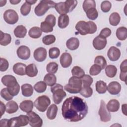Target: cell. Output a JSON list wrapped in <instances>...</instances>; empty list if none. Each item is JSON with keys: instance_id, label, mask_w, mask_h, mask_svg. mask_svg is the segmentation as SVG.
<instances>
[{"instance_id": "cell-1", "label": "cell", "mask_w": 127, "mask_h": 127, "mask_svg": "<svg viewBox=\"0 0 127 127\" xmlns=\"http://www.w3.org/2000/svg\"><path fill=\"white\" fill-rule=\"evenodd\" d=\"M88 113V106L85 101L77 96L66 99L62 107V114L67 121L76 122L82 120Z\"/></svg>"}, {"instance_id": "cell-2", "label": "cell", "mask_w": 127, "mask_h": 127, "mask_svg": "<svg viewBox=\"0 0 127 127\" xmlns=\"http://www.w3.org/2000/svg\"><path fill=\"white\" fill-rule=\"evenodd\" d=\"M82 87V82L80 78L72 76L69 80L68 83L66 84L64 89L70 93L75 94L79 93Z\"/></svg>"}, {"instance_id": "cell-3", "label": "cell", "mask_w": 127, "mask_h": 127, "mask_svg": "<svg viewBox=\"0 0 127 127\" xmlns=\"http://www.w3.org/2000/svg\"><path fill=\"white\" fill-rule=\"evenodd\" d=\"M51 92L53 93V99L56 104H59L66 96V93L64 91L63 86L59 84H55L51 86Z\"/></svg>"}, {"instance_id": "cell-4", "label": "cell", "mask_w": 127, "mask_h": 127, "mask_svg": "<svg viewBox=\"0 0 127 127\" xmlns=\"http://www.w3.org/2000/svg\"><path fill=\"white\" fill-rule=\"evenodd\" d=\"M55 5L52 0H41L34 9L35 13L38 16H43L50 8L55 7Z\"/></svg>"}, {"instance_id": "cell-5", "label": "cell", "mask_w": 127, "mask_h": 127, "mask_svg": "<svg viewBox=\"0 0 127 127\" xmlns=\"http://www.w3.org/2000/svg\"><path fill=\"white\" fill-rule=\"evenodd\" d=\"M29 123V118L27 115H21L18 117L10 118L8 121V127H18L27 125Z\"/></svg>"}, {"instance_id": "cell-6", "label": "cell", "mask_w": 127, "mask_h": 127, "mask_svg": "<svg viewBox=\"0 0 127 127\" xmlns=\"http://www.w3.org/2000/svg\"><path fill=\"white\" fill-rule=\"evenodd\" d=\"M50 103L51 101L50 98L46 95L38 97L34 103L35 107L41 112H44L47 110Z\"/></svg>"}, {"instance_id": "cell-7", "label": "cell", "mask_w": 127, "mask_h": 127, "mask_svg": "<svg viewBox=\"0 0 127 127\" xmlns=\"http://www.w3.org/2000/svg\"><path fill=\"white\" fill-rule=\"evenodd\" d=\"M29 118V123L32 127H41L43 125V120L40 116L34 112L31 111L27 113Z\"/></svg>"}, {"instance_id": "cell-8", "label": "cell", "mask_w": 127, "mask_h": 127, "mask_svg": "<svg viewBox=\"0 0 127 127\" xmlns=\"http://www.w3.org/2000/svg\"><path fill=\"white\" fill-rule=\"evenodd\" d=\"M4 21L9 24H14L18 20V15L17 12L13 9L6 10L3 14Z\"/></svg>"}, {"instance_id": "cell-9", "label": "cell", "mask_w": 127, "mask_h": 127, "mask_svg": "<svg viewBox=\"0 0 127 127\" xmlns=\"http://www.w3.org/2000/svg\"><path fill=\"white\" fill-rule=\"evenodd\" d=\"M99 115L100 116V120L102 122H107L111 120V114L108 111H107L105 102L103 100L101 101L100 107L99 111Z\"/></svg>"}, {"instance_id": "cell-10", "label": "cell", "mask_w": 127, "mask_h": 127, "mask_svg": "<svg viewBox=\"0 0 127 127\" xmlns=\"http://www.w3.org/2000/svg\"><path fill=\"white\" fill-rule=\"evenodd\" d=\"M75 29L81 35H86L88 34H90V28L88 21H78L75 25Z\"/></svg>"}, {"instance_id": "cell-11", "label": "cell", "mask_w": 127, "mask_h": 127, "mask_svg": "<svg viewBox=\"0 0 127 127\" xmlns=\"http://www.w3.org/2000/svg\"><path fill=\"white\" fill-rule=\"evenodd\" d=\"M16 53L19 58L24 60H27L30 56V50L26 46L22 45L19 47L17 50Z\"/></svg>"}, {"instance_id": "cell-12", "label": "cell", "mask_w": 127, "mask_h": 127, "mask_svg": "<svg viewBox=\"0 0 127 127\" xmlns=\"http://www.w3.org/2000/svg\"><path fill=\"white\" fill-rule=\"evenodd\" d=\"M47 55V50L43 47L38 48L34 52V57L35 59L39 62L44 61L46 59Z\"/></svg>"}, {"instance_id": "cell-13", "label": "cell", "mask_w": 127, "mask_h": 127, "mask_svg": "<svg viewBox=\"0 0 127 127\" xmlns=\"http://www.w3.org/2000/svg\"><path fill=\"white\" fill-rule=\"evenodd\" d=\"M60 64L64 68L68 67L71 64L72 58L71 55L68 53H64L60 58Z\"/></svg>"}, {"instance_id": "cell-14", "label": "cell", "mask_w": 127, "mask_h": 127, "mask_svg": "<svg viewBox=\"0 0 127 127\" xmlns=\"http://www.w3.org/2000/svg\"><path fill=\"white\" fill-rule=\"evenodd\" d=\"M107 40L100 36H98L93 40V46L97 50H101L106 47L107 45Z\"/></svg>"}, {"instance_id": "cell-15", "label": "cell", "mask_w": 127, "mask_h": 127, "mask_svg": "<svg viewBox=\"0 0 127 127\" xmlns=\"http://www.w3.org/2000/svg\"><path fill=\"white\" fill-rule=\"evenodd\" d=\"M107 56L109 59L112 61H116L120 57V50L116 47H111L107 53Z\"/></svg>"}, {"instance_id": "cell-16", "label": "cell", "mask_w": 127, "mask_h": 127, "mask_svg": "<svg viewBox=\"0 0 127 127\" xmlns=\"http://www.w3.org/2000/svg\"><path fill=\"white\" fill-rule=\"evenodd\" d=\"M107 90L111 94L117 95L121 91V85L117 81H112L108 84Z\"/></svg>"}, {"instance_id": "cell-17", "label": "cell", "mask_w": 127, "mask_h": 127, "mask_svg": "<svg viewBox=\"0 0 127 127\" xmlns=\"http://www.w3.org/2000/svg\"><path fill=\"white\" fill-rule=\"evenodd\" d=\"M1 82L4 85L7 87L13 86L18 83L16 78L11 75L3 76L1 78Z\"/></svg>"}, {"instance_id": "cell-18", "label": "cell", "mask_w": 127, "mask_h": 127, "mask_svg": "<svg viewBox=\"0 0 127 127\" xmlns=\"http://www.w3.org/2000/svg\"><path fill=\"white\" fill-rule=\"evenodd\" d=\"M26 65L22 63H17L13 66V71L16 74L24 75L26 74Z\"/></svg>"}, {"instance_id": "cell-19", "label": "cell", "mask_w": 127, "mask_h": 127, "mask_svg": "<svg viewBox=\"0 0 127 127\" xmlns=\"http://www.w3.org/2000/svg\"><path fill=\"white\" fill-rule=\"evenodd\" d=\"M120 108V103L116 99H112L110 100L106 105V109L109 112H117Z\"/></svg>"}, {"instance_id": "cell-20", "label": "cell", "mask_w": 127, "mask_h": 127, "mask_svg": "<svg viewBox=\"0 0 127 127\" xmlns=\"http://www.w3.org/2000/svg\"><path fill=\"white\" fill-rule=\"evenodd\" d=\"M33 103L31 100H24L19 105V108L24 112L28 113L33 109Z\"/></svg>"}, {"instance_id": "cell-21", "label": "cell", "mask_w": 127, "mask_h": 127, "mask_svg": "<svg viewBox=\"0 0 127 127\" xmlns=\"http://www.w3.org/2000/svg\"><path fill=\"white\" fill-rule=\"evenodd\" d=\"M67 48L70 50H75L77 49L79 46V41L75 37H72L69 38L66 43Z\"/></svg>"}, {"instance_id": "cell-22", "label": "cell", "mask_w": 127, "mask_h": 127, "mask_svg": "<svg viewBox=\"0 0 127 127\" xmlns=\"http://www.w3.org/2000/svg\"><path fill=\"white\" fill-rule=\"evenodd\" d=\"M69 22V18L67 14H62L58 17V25L60 28L66 27Z\"/></svg>"}, {"instance_id": "cell-23", "label": "cell", "mask_w": 127, "mask_h": 127, "mask_svg": "<svg viewBox=\"0 0 127 127\" xmlns=\"http://www.w3.org/2000/svg\"><path fill=\"white\" fill-rule=\"evenodd\" d=\"M27 33V29L22 25H18L14 30V34L16 37L18 38H24Z\"/></svg>"}, {"instance_id": "cell-24", "label": "cell", "mask_w": 127, "mask_h": 127, "mask_svg": "<svg viewBox=\"0 0 127 127\" xmlns=\"http://www.w3.org/2000/svg\"><path fill=\"white\" fill-rule=\"evenodd\" d=\"M42 31L41 28L38 26L31 28L28 31V35L33 39H38L42 35Z\"/></svg>"}, {"instance_id": "cell-25", "label": "cell", "mask_w": 127, "mask_h": 127, "mask_svg": "<svg viewBox=\"0 0 127 127\" xmlns=\"http://www.w3.org/2000/svg\"><path fill=\"white\" fill-rule=\"evenodd\" d=\"M38 69L34 64H31L26 67V74L29 77L36 76L38 74Z\"/></svg>"}, {"instance_id": "cell-26", "label": "cell", "mask_w": 127, "mask_h": 127, "mask_svg": "<svg viewBox=\"0 0 127 127\" xmlns=\"http://www.w3.org/2000/svg\"><path fill=\"white\" fill-rule=\"evenodd\" d=\"M21 88L22 94L25 97H30L33 93V88L31 84H24L22 85Z\"/></svg>"}, {"instance_id": "cell-27", "label": "cell", "mask_w": 127, "mask_h": 127, "mask_svg": "<svg viewBox=\"0 0 127 127\" xmlns=\"http://www.w3.org/2000/svg\"><path fill=\"white\" fill-rule=\"evenodd\" d=\"M6 112L8 114L15 113L18 110V104L14 101H10L6 104Z\"/></svg>"}, {"instance_id": "cell-28", "label": "cell", "mask_w": 127, "mask_h": 127, "mask_svg": "<svg viewBox=\"0 0 127 127\" xmlns=\"http://www.w3.org/2000/svg\"><path fill=\"white\" fill-rule=\"evenodd\" d=\"M58 107L56 104H52L48 109L47 111V117L50 120L54 119L57 114Z\"/></svg>"}, {"instance_id": "cell-29", "label": "cell", "mask_w": 127, "mask_h": 127, "mask_svg": "<svg viewBox=\"0 0 127 127\" xmlns=\"http://www.w3.org/2000/svg\"><path fill=\"white\" fill-rule=\"evenodd\" d=\"M116 36L121 41L125 40L127 37V28L123 26L118 28L116 30Z\"/></svg>"}, {"instance_id": "cell-30", "label": "cell", "mask_w": 127, "mask_h": 127, "mask_svg": "<svg viewBox=\"0 0 127 127\" xmlns=\"http://www.w3.org/2000/svg\"><path fill=\"white\" fill-rule=\"evenodd\" d=\"M11 41V37L10 34L4 33L2 31H0V44L2 46H7L10 43Z\"/></svg>"}, {"instance_id": "cell-31", "label": "cell", "mask_w": 127, "mask_h": 127, "mask_svg": "<svg viewBox=\"0 0 127 127\" xmlns=\"http://www.w3.org/2000/svg\"><path fill=\"white\" fill-rule=\"evenodd\" d=\"M44 81L46 83L47 85L52 86L56 84L57 78L54 74L48 73L45 76L44 78Z\"/></svg>"}, {"instance_id": "cell-32", "label": "cell", "mask_w": 127, "mask_h": 127, "mask_svg": "<svg viewBox=\"0 0 127 127\" xmlns=\"http://www.w3.org/2000/svg\"><path fill=\"white\" fill-rule=\"evenodd\" d=\"M96 90L100 94L105 93L107 90L106 83L102 80L97 81L96 83Z\"/></svg>"}, {"instance_id": "cell-33", "label": "cell", "mask_w": 127, "mask_h": 127, "mask_svg": "<svg viewBox=\"0 0 127 127\" xmlns=\"http://www.w3.org/2000/svg\"><path fill=\"white\" fill-rule=\"evenodd\" d=\"M105 73L107 76L110 78L115 77L117 74V69L116 67L113 65H108L106 66Z\"/></svg>"}, {"instance_id": "cell-34", "label": "cell", "mask_w": 127, "mask_h": 127, "mask_svg": "<svg viewBox=\"0 0 127 127\" xmlns=\"http://www.w3.org/2000/svg\"><path fill=\"white\" fill-rule=\"evenodd\" d=\"M121 17L117 12H113L110 15L109 22L113 26H117L120 22Z\"/></svg>"}, {"instance_id": "cell-35", "label": "cell", "mask_w": 127, "mask_h": 127, "mask_svg": "<svg viewBox=\"0 0 127 127\" xmlns=\"http://www.w3.org/2000/svg\"><path fill=\"white\" fill-rule=\"evenodd\" d=\"M65 8L67 13L72 11L76 6L77 1L74 0H67L64 2Z\"/></svg>"}, {"instance_id": "cell-36", "label": "cell", "mask_w": 127, "mask_h": 127, "mask_svg": "<svg viewBox=\"0 0 127 127\" xmlns=\"http://www.w3.org/2000/svg\"><path fill=\"white\" fill-rule=\"evenodd\" d=\"M79 93L84 97L89 98L92 96L93 90L90 86H82Z\"/></svg>"}, {"instance_id": "cell-37", "label": "cell", "mask_w": 127, "mask_h": 127, "mask_svg": "<svg viewBox=\"0 0 127 127\" xmlns=\"http://www.w3.org/2000/svg\"><path fill=\"white\" fill-rule=\"evenodd\" d=\"M94 64L99 65L102 69H104L107 65V62L105 58L102 56H97L94 60Z\"/></svg>"}, {"instance_id": "cell-38", "label": "cell", "mask_w": 127, "mask_h": 127, "mask_svg": "<svg viewBox=\"0 0 127 127\" xmlns=\"http://www.w3.org/2000/svg\"><path fill=\"white\" fill-rule=\"evenodd\" d=\"M35 91L38 93H42L46 91L47 88V84L44 81H40L37 82L34 86Z\"/></svg>"}, {"instance_id": "cell-39", "label": "cell", "mask_w": 127, "mask_h": 127, "mask_svg": "<svg viewBox=\"0 0 127 127\" xmlns=\"http://www.w3.org/2000/svg\"><path fill=\"white\" fill-rule=\"evenodd\" d=\"M71 73L73 76L81 78L84 74L85 72L83 69L78 66H75L71 70Z\"/></svg>"}, {"instance_id": "cell-40", "label": "cell", "mask_w": 127, "mask_h": 127, "mask_svg": "<svg viewBox=\"0 0 127 127\" xmlns=\"http://www.w3.org/2000/svg\"><path fill=\"white\" fill-rule=\"evenodd\" d=\"M87 17L90 20H95L98 16V12L96 8H91L86 12Z\"/></svg>"}, {"instance_id": "cell-41", "label": "cell", "mask_w": 127, "mask_h": 127, "mask_svg": "<svg viewBox=\"0 0 127 127\" xmlns=\"http://www.w3.org/2000/svg\"><path fill=\"white\" fill-rule=\"evenodd\" d=\"M58 69V64L54 62H50L47 65L46 70L50 73L55 74L57 72Z\"/></svg>"}, {"instance_id": "cell-42", "label": "cell", "mask_w": 127, "mask_h": 127, "mask_svg": "<svg viewBox=\"0 0 127 127\" xmlns=\"http://www.w3.org/2000/svg\"><path fill=\"white\" fill-rule=\"evenodd\" d=\"M82 7L85 12L90 8H96L95 1L94 0H85L83 3Z\"/></svg>"}, {"instance_id": "cell-43", "label": "cell", "mask_w": 127, "mask_h": 127, "mask_svg": "<svg viewBox=\"0 0 127 127\" xmlns=\"http://www.w3.org/2000/svg\"><path fill=\"white\" fill-rule=\"evenodd\" d=\"M55 8L58 13L62 14H66L67 12L65 8L64 2H60L59 3H56L55 6Z\"/></svg>"}, {"instance_id": "cell-44", "label": "cell", "mask_w": 127, "mask_h": 127, "mask_svg": "<svg viewBox=\"0 0 127 127\" xmlns=\"http://www.w3.org/2000/svg\"><path fill=\"white\" fill-rule=\"evenodd\" d=\"M80 79L82 82V86H90L93 82V78L87 74H84Z\"/></svg>"}, {"instance_id": "cell-45", "label": "cell", "mask_w": 127, "mask_h": 127, "mask_svg": "<svg viewBox=\"0 0 127 127\" xmlns=\"http://www.w3.org/2000/svg\"><path fill=\"white\" fill-rule=\"evenodd\" d=\"M40 28L42 31L44 33L51 32L53 30V27L45 21L41 22Z\"/></svg>"}, {"instance_id": "cell-46", "label": "cell", "mask_w": 127, "mask_h": 127, "mask_svg": "<svg viewBox=\"0 0 127 127\" xmlns=\"http://www.w3.org/2000/svg\"><path fill=\"white\" fill-rule=\"evenodd\" d=\"M56 41V37L53 35H48L42 39L43 43L46 45H49L54 43Z\"/></svg>"}, {"instance_id": "cell-47", "label": "cell", "mask_w": 127, "mask_h": 127, "mask_svg": "<svg viewBox=\"0 0 127 127\" xmlns=\"http://www.w3.org/2000/svg\"><path fill=\"white\" fill-rule=\"evenodd\" d=\"M30 10H31V5L25 1L21 6L20 12L23 15L26 16L29 13Z\"/></svg>"}, {"instance_id": "cell-48", "label": "cell", "mask_w": 127, "mask_h": 127, "mask_svg": "<svg viewBox=\"0 0 127 127\" xmlns=\"http://www.w3.org/2000/svg\"><path fill=\"white\" fill-rule=\"evenodd\" d=\"M102 70V69L99 65L94 64L91 66L89 69V73L91 75L95 76L99 74Z\"/></svg>"}, {"instance_id": "cell-49", "label": "cell", "mask_w": 127, "mask_h": 127, "mask_svg": "<svg viewBox=\"0 0 127 127\" xmlns=\"http://www.w3.org/2000/svg\"><path fill=\"white\" fill-rule=\"evenodd\" d=\"M60 54V50L57 47H53L49 50V56L51 59L57 58Z\"/></svg>"}, {"instance_id": "cell-50", "label": "cell", "mask_w": 127, "mask_h": 127, "mask_svg": "<svg viewBox=\"0 0 127 127\" xmlns=\"http://www.w3.org/2000/svg\"><path fill=\"white\" fill-rule=\"evenodd\" d=\"M0 95L2 98L6 101H9L12 99L13 96L10 94L7 88H3L0 91Z\"/></svg>"}, {"instance_id": "cell-51", "label": "cell", "mask_w": 127, "mask_h": 127, "mask_svg": "<svg viewBox=\"0 0 127 127\" xmlns=\"http://www.w3.org/2000/svg\"><path fill=\"white\" fill-rule=\"evenodd\" d=\"M8 91L9 92V93H10V94L11 95H12L13 96H15L17 95V94H18L19 90H20V86L18 84V83H17L16 84H15V85L11 86V87H7Z\"/></svg>"}, {"instance_id": "cell-52", "label": "cell", "mask_w": 127, "mask_h": 127, "mask_svg": "<svg viewBox=\"0 0 127 127\" xmlns=\"http://www.w3.org/2000/svg\"><path fill=\"white\" fill-rule=\"evenodd\" d=\"M112 7L111 3L108 0L103 1L101 4V8L103 12H109Z\"/></svg>"}, {"instance_id": "cell-53", "label": "cell", "mask_w": 127, "mask_h": 127, "mask_svg": "<svg viewBox=\"0 0 127 127\" xmlns=\"http://www.w3.org/2000/svg\"><path fill=\"white\" fill-rule=\"evenodd\" d=\"M9 67V63L7 60L5 59L1 58H0V71H5Z\"/></svg>"}, {"instance_id": "cell-54", "label": "cell", "mask_w": 127, "mask_h": 127, "mask_svg": "<svg viewBox=\"0 0 127 127\" xmlns=\"http://www.w3.org/2000/svg\"><path fill=\"white\" fill-rule=\"evenodd\" d=\"M111 33H112L111 30L109 28L106 27L102 29L99 34V36L106 39V38L109 37L111 35Z\"/></svg>"}, {"instance_id": "cell-55", "label": "cell", "mask_w": 127, "mask_h": 127, "mask_svg": "<svg viewBox=\"0 0 127 127\" xmlns=\"http://www.w3.org/2000/svg\"><path fill=\"white\" fill-rule=\"evenodd\" d=\"M45 21L51 25L53 27L55 26L56 24V17L54 15L52 14L47 15L45 19Z\"/></svg>"}, {"instance_id": "cell-56", "label": "cell", "mask_w": 127, "mask_h": 127, "mask_svg": "<svg viewBox=\"0 0 127 127\" xmlns=\"http://www.w3.org/2000/svg\"><path fill=\"white\" fill-rule=\"evenodd\" d=\"M120 70L121 72H127V60L125 59L124 61L122 62L120 65Z\"/></svg>"}, {"instance_id": "cell-57", "label": "cell", "mask_w": 127, "mask_h": 127, "mask_svg": "<svg viewBox=\"0 0 127 127\" xmlns=\"http://www.w3.org/2000/svg\"><path fill=\"white\" fill-rule=\"evenodd\" d=\"M127 72H120V79L123 81H125V83L127 84Z\"/></svg>"}, {"instance_id": "cell-58", "label": "cell", "mask_w": 127, "mask_h": 127, "mask_svg": "<svg viewBox=\"0 0 127 127\" xmlns=\"http://www.w3.org/2000/svg\"><path fill=\"white\" fill-rule=\"evenodd\" d=\"M0 118H1L5 112V111L6 110V106L1 101L0 102Z\"/></svg>"}, {"instance_id": "cell-59", "label": "cell", "mask_w": 127, "mask_h": 127, "mask_svg": "<svg viewBox=\"0 0 127 127\" xmlns=\"http://www.w3.org/2000/svg\"><path fill=\"white\" fill-rule=\"evenodd\" d=\"M8 121L7 119H3L0 120V126L1 127H8Z\"/></svg>"}, {"instance_id": "cell-60", "label": "cell", "mask_w": 127, "mask_h": 127, "mask_svg": "<svg viewBox=\"0 0 127 127\" xmlns=\"http://www.w3.org/2000/svg\"><path fill=\"white\" fill-rule=\"evenodd\" d=\"M122 113L125 116H127V104H125L122 105Z\"/></svg>"}, {"instance_id": "cell-61", "label": "cell", "mask_w": 127, "mask_h": 127, "mask_svg": "<svg viewBox=\"0 0 127 127\" xmlns=\"http://www.w3.org/2000/svg\"><path fill=\"white\" fill-rule=\"evenodd\" d=\"M21 1V0H9V2L12 4H18V3H19Z\"/></svg>"}, {"instance_id": "cell-62", "label": "cell", "mask_w": 127, "mask_h": 127, "mask_svg": "<svg viewBox=\"0 0 127 127\" xmlns=\"http://www.w3.org/2000/svg\"><path fill=\"white\" fill-rule=\"evenodd\" d=\"M25 1L27 2V3H28L29 4L32 5V4H34L37 1V0H26Z\"/></svg>"}, {"instance_id": "cell-63", "label": "cell", "mask_w": 127, "mask_h": 127, "mask_svg": "<svg viewBox=\"0 0 127 127\" xmlns=\"http://www.w3.org/2000/svg\"><path fill=\"white\" fill-rule=\"evenodd\" d=\"M6 3V0H0V6L2 7V6L5 5Z\"/></svg>"}]
</instances>
